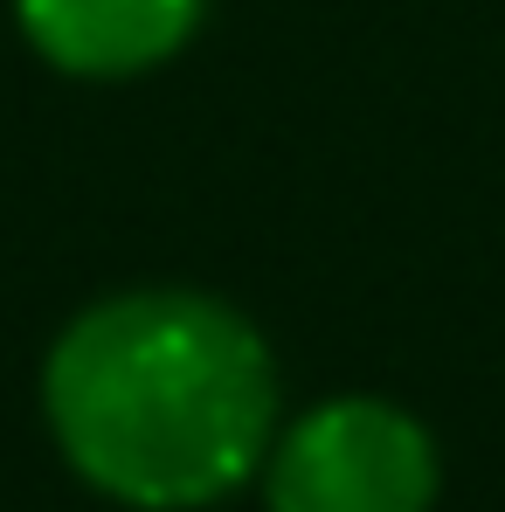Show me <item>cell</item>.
Listing matches in <instances>:
<instances>
[{"instance_id": "6da1fadb", "label": "cell", "mask_w": 505, "mask_h": 512, "mask_svg": "<svg viewBox=\"0 0 505 512\" xmlns=\"http://www.w3.org/2000/svg\"><path fill=\"white\" fill-rule=\"evenodd\" d=\"M49 423L97 492L153 512L201 506L263 457L270 360L208 298H111L49 360Z\"/></svg>"}, {"instance_id": "7a4b0ae2", "label": "cell", "mask_w": 505, "mask_h": 512, "mask_svg": "<svg viewBox=\"0 0 505 512\" xmlns=\"http://www.w3.org/2000/svg\"><path fill=\"white\" fill-rule=\"evenodd\" d=\"M436 450L388 402H333L284 436L270 464L277 512H429Z\"/></svg>"}, {"instance_id": "3957f363", "label": "cell", "mask_w": 505, "mask_h": 512, "mask_svg": "<svg viewBox=\"0 0 505 512\" xmlns=\"http://www.w3.org/2000/svg\"><path fill=\"white\" fill-rule=\"evenodd\" d=\"M201 0H21L35 49L84 77H125L180 49Z\"/></svg>"}]
</instances>
